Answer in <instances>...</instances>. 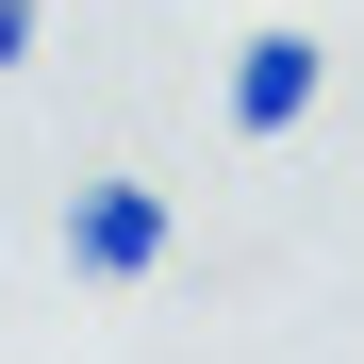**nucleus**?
<instances>
[{"label": "nucleus", "instance_id": "2", "mask_svg": "<svg viewBox=\"0 0 364 364\" xmlns=\"http://www.w3.org/2000/svg\"><path fill=\"white\" fill-rule=\"evenodd\" d=\"M315 83H331V50H315V33H249V50H232V133L282 149L298 116H315Z\"/></svg>", "mask_w": 364, "mask_h": 364}, {"label": "nucleus", "instance_id": "3", "mask_svg": "<svg viewBox=\"0 0 364 364\" xmlns=\"http://www.w3.org/2000/svg\"><path fill=\"white\" fill-rule=\"evenodd\" d=\"M0 67H33V0H0Z\"/></svg>", "mask_w": 364, "mask_h": 364}, {"label": "nucleus", "instance_id": "1", "mask_svg": "<svg viewBox=\"0 0 364 364\" xmlns=\"http://www.w3.org/2000/svg\"><path fill=\"white\" fill-rule=\"evenodd\" d=\"M166 249H182V215L149 199V182H83V199H67V265L83 282H149Z\"/></svg>", "mask_w": 364, "mask_h": 364}]
</instances>
